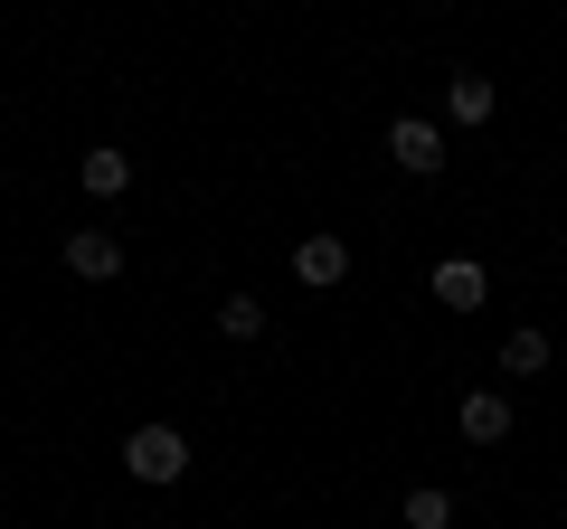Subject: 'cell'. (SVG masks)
<instances>
[{
	"mask_svg": "<svg viewBox=\"0 0 567 529\" xmlns=\"http://www.w3.org/2000/svg\"><path fill=\"white\" fill-rule=\"evenodd\" d=\"M293 274H303V284H341V274H350V246L341 237H303V246H293Z\"/></svg>",
	"mask_w": 567,
	"mask_h": 529,
	"instance_id": "obj_6",
	"label": "cell"
},
{
	"mask_svg": "<svg viewBox=\"0 0 567 529\" xmlns=\"http://www.w3.org/2000/svg\"><path fill=\"white\" fill-rule=\"evenodd\" d=\"M445 104H454V123H492V104H502V95H492V76H454Z\"/></svg>",
	"mask_w": 567,
	"mask_h": 529,
	"instance_id": "obj_9",
	"label": "cell"
},
{
	"mask_svg": "<svg viewBox=\"0 0 567 529\" xmlns=\"http://www.w3.org/2000/svg\"><path fill=\"white\" fill-rule=\"evenodd\" d=\"M502 435H511V397L473 387V397H464V445H502Z\"/></svg>",
	"mask_w": 567,
	"mask_h": 529,
	"instance_id": "obj_7",
	"label": "cell"
},
{
	"mask_svg": "<svg viewBox=\"0 0 567 529\" xmlns=\"http://www.w3.org/2000/svg\"><path fill=\"white\" fill-rule=\"evenodd\" d=\"M76 180L95 189V199H123V189H133V152H114V143H95V152H85V162H76Z\"/></svg>",
	"mask_w": 567,
	"mask_h": 529,
	"instance_id": "obj_5",
	"label": "cell"
},
{
	"mask_svg": "<svg viewBox=\"0 0 567 529\" xmlns=\"http://www.w3.org/2000/svg\"><path fill=\"white\" fill-rule=\"evenodd\" d=\"M66 274H85V284H114V274H123V237L76 227V237H66Z\"/></svg>",
	"mask_w": 567,
	"mask_h": 529,
	"instance_id": "obj_3",
	"label": "cell"
},
{
	"mask_svg": "<svg viewBox=\"0 0 567 529\" xmlns=\"http://www.w3.org/2000/svg\"><path fill=\"white\" fill-rule=\"evenodd\" d=\"M218 331H227V341H256V331H265V303H256V293H227V303H218Z\"/></svg>",
	"mask_w": 567,
	"mask_h": 529,
	"instance_id": "obj_10",
	"label": "cell"
},
{
	"mask_svg": "<svg viewBox=\"0 0 567 529\" xmlns=\"http://www.w3.org/2000/svg\"><path fill=\"white\" fill-rule=\"evenodd\" d=\"M548 369V331H511L502 341V378H539Z\"/></svg>",
	"mask_w": 567,
	"mask_h": 529,
	"instance_id": "obj_8",
	"label": "cell"
},
{
	"mask_svg": "<svg viewBox=\"0 0 567 529\" xmlns=\"http://www.w3.org/2000/svg\"><path fill=\"white\" fill-rule=\"evenodd\" d=\"M388 162L398 170H416V180H435V170H445V133H435V123H388Z\"/></svg>",
	"mask_w": 567,
	"mask_h": 529,
	"instance_id": "obj_2",
	"label": "cell"
},
{
	"mask_svg": "<svg viewBox=\"0 0 567 529\" xmlns=\"http://www.w3.org/2000/svg\"><path fill=\"white\" fill-rule=\"evenodd\" d=\"M483 293H492V274H483L473 256H445V264H435V303H445V312H473Z\"/></svg>",
	"mask_w": 567,
	"mask_h": 529,
	"instance_id": "obj_4",
	"label": "cell"
},
{
	"mask_svg": "<svg viewBox=\"0 0 567 529\" xmlns=\"http://www.w3.org/2000/svg\"><path fill=\"white\" fill-rule=\"evenodd\" d=\"M406 529H454V501H445L435 483H425V491H406Z\"/></svg>",
	"mask_w": 567,
	"mask_h": 529,
	"instance_id": "obj_11",
	"label": "cell"
},
{
	"mask_svg": "<svg viewBox=\"0 0 567 529\" xmlns=\"http://www.w3.org/2000/svg\"><path fill=\"white\" fill-rule=\"evenodd\" d=\"M123 473H133V483H181V473H189L181 426H133V435H123Z\"/></svg>",
	"mask_w": 567,
	"mask_h": 529,
	"instance_id": "obj_1",
	"label": "cell"
}]
</instances>
